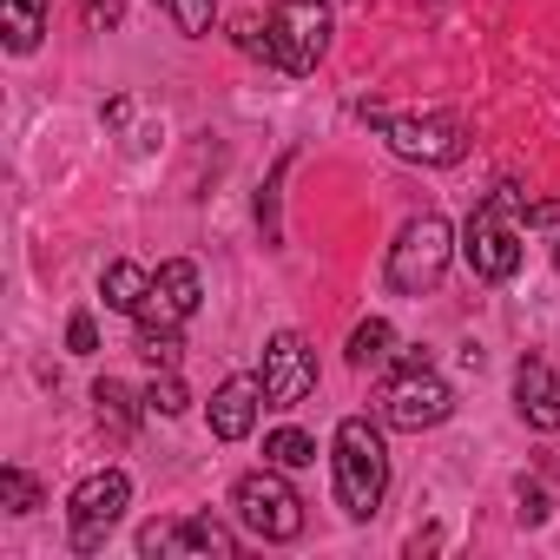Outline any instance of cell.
I'll return each mask as SVG.
<instances>
[{
    "instance_id": "cell-1",
    "label": "cell",
    "mask_w": 560,
    "mask_h": 560,
    "mask_svg": "<svg viewBox=\"0 0 560 560\" xmlns=\"http://www.w3.org/2000/svg\"><path fill=\"white\" fill-rule=\"evenodd\" d=\"M389 494V448L383 429L370 416H343L337 422V501L350 521H370Z\"/></svg>"
},
{
    "instance_id": "cell-2",
    "label": "cell",
    "mask_w": 560,
    "mask_h": 560,
    "mask_svg": "<svg viewBox=\"0 0 560 560\" xmlns=\"http://www.w3.org/2000/svg\"><path fill=\"white\" fill-rule=\"evenodd\" d=\"M462 257L475 277H488V284H508V277L521 270V191H488L475 205V218L462 224Z\"/></svg>"
},
{
    "instance_id": "cell-3",
    "label": "cell",
    "mask_w": 560,
    "mask_h": 560,
    "mask_svg": "<svg viewBox=\"0 0 560 560\" xmlns=\"http://www.w3.org/2000/svg\"><path fill=\"white\" fill-rule=\"evenodd\" d=\"M376 409H383V422L389 429H409V435H422V429H435V422H448V409H455V389L416 357V350H396V376L383 383V396H376Z\"/></svg>"
},
{
    "instance_id": "cell-4",
    "label": "cell",
    "mask_w": 560,
    "mask_h": 560,
    "mask_svg": "<svg viewBox=\"0 0 560 560\" xmlns=\"http://www.w3.org/2000/svg\"><path fill=\"white\" fill-rule=\"evenodd\" d=\"M448 257H455V231H448V218H435V211L409 218V224L396 231V244H389V291H402V298L435 291V284H442V270H448Z\"/></svg>"
},
{
    "instance_id": "cell-5",
    "label": "cell",
    "mask_w": 560,
    "mask_h": 560,
    "mask_svg": "<svg viewBox=\"0 0 560 560\" xmlns=\"http://www.w3.org/2000/svg\"><path fill=\"white\" fill-rule=\"evenodd\" d=\"M363 119H376L389 152L409 159V165H455L468 152V126L455 113H383V106H363Z\"/></svg>"
},
{
    "instance_id": "cell-6",
    "label": "cell",
    "mask_w": 560,
    "mask_h": 560,
    "mask_svg": "<svg viewBox=\"0 0 560 560\" xmlns=\"http://www.w3.org/2000/svg\"><path fill=\"white\" fill-rule=\"evenodd\" d=\"M231 508H237V521H244L257 540H298V534H304V501H298V488L284 481V468L244 475V481L231 488Z\"/></svg>"
},
{
    "instance_id": "cell-7",
    "label": "cell",
    "mask_w": 560,
    "mask_h": 560,
    "mask_svg": "<svg viewBox=\"0 0 560 560\" xmlns=\"http://www.w3.org/2000/svg\"><path fill=\"white\" fill-rule=\"evenodd\" d=\"M264 27H270V60L284 73H317V60L330 54V8L324 0H277Z\"/></svg>"
},
{
    "instance_id": "cell-8",
    "label": "cell",
    "mask_w": 560,
    "mask_h": 560,
    "mask_svg": "<svg viewBox=\"0 0 560 560\" xmlns=\"http://www.w3.org/2000/svg\"><path fill=\"white\" fill-rule=\"evenodd\" d=\"M126 501H132V481H126L119 468L86 475V481L67 494V514H73V547H80V553L106 547V534H113V521L126 514Z\"/></svg>"
},
{
    "instance_id": "cell-9",
    "label": "cell",
    "mask_w": 560,
    "mask_h": 560,
    "mask_svg": "<svg viewBox=\"0 0 560 560\" xmlns=\"http://www.w3.org/2000/svg\"><path fill=\"white\" fill-rule=\"evenodd\" d=\"M257 383H264V409H298V402L317 389V357H311V343H304L298 330H277L270 350H264Z\"/></svg>"
},
{
    "instance_id": "cell-10",
    "label": "cell",
    "mask_w": 560,
    "mask_h": 560,
    "mask_svg": "<svg viewBox=\"0 0 560 560\" xmlns=\"http://www.w3.org/2000/svg\"><path fill=\"white\" fill-rule=\"evenodd\" d=\"M139 553H145V560H178V553H218V560H231V553H237V534L218 527L211 514L152 521V527H139Z\"/></svg>"
},
{
    "instance_id": "cell-11",
    "label": "cell",
    "mask_w": 560,
    "mask_h": 560,
    "mask_svg": "<svg viewBox=\"0 0 560 560\" xmlns=\"http://www.w3.org/2000/svg\"><path fill=\"white\" fill-rule=\"evenodd\" d=\"M198 298H205V284H198V264L172 257V264H159V277H152V298H145L139 324H159V330H185V324L198 317Z\"/></svg>"
},
{
    "instance_id": "cell-12",
    "label": "cell",
    "mask_w": 560,
    "mask_h": 560,
    "mask_svg": "<svg viewBox=\"0 0 560 560\" xmlns=\"http://www.w3.org/2000/svg\"><path fill=\"white\" fill-rule=\"evenodd\" d=\"M257 402H264V383H257V376L218 383V396H211V435H218V442H244V435L257 429Z\"/></svg>"
},
{
    "instance_id": "cell-13",
    "label": "cell",
    "mask_w": 560,
    "mask_h": 560,
    "mask_svg": "<svg viewBox=\"0 0 560 560\" xmlns=\"http://www.w3.org/2000/svg\"><path fill=\"white\" fill-rule=\"evenodd\" d=\"M514 402H521V422L527 429H560V376L547 363H521L514 370Z\"/></svg>"
},
{
    "instance_id": "cell-14",
    "label": "cell",
    "mask_w": 560,
    "mask_h": 560,
    "mask_svg": "<svg viewBox=\"0 0 560 560\" xmlns=\"http://www.w3.org/2000/svg\"><path fill=\"white\" fill-rule=\"evenodd\" d=\"M100 291H106V311L139 317V311H145V298H152V270H139V264H106Z\"/></svg>"
},
{
    "instance_id": "cell-15",
    "label": "cell",
    "mask_w": 560,
    "mask_h": 560,
    "mask_svg": "<svg viewBox=\"0 0 560 560\" xmlns=\"http://www.w3.org/2000/svg\"><path fill=\"white\" fill-rule=\"evenodd\" d=\"M0 34H8V54H34L40 34H47V0H8V21H0Z\"/></svg>"
},
{
    "instance_id": "cell-16",
    "label": "cell",
    "mask_w": 560,
    "mask_h": 560,
    "mask_svg": "<svg viewBox=\"0 0 560 560\" xmlns=\"http://www.w3.org/2000/svg\"><path fill=\"white\" fill-rule=\"evenodd\" d=\"M389 357H396V330H389L383 317H370V324L350 330V363H357V370H383Z\"/></svg>"
},
{
    "instance_id": "cell-17",
    "label": "cell",
    "mask_w": 560,
    "mask_h": 560,
    "mask_svg": "<svg viewBox=\"0 0 560 560\" xmlns=\"http://www.w3.org/2000/svg\"><path fill=\"white\" fill-rule=\"evenodd\" d=\"M264 462L284 468V475H291V468H311V462H317V442H311L304 429H277V435L264 442Z\"/></svg>"
},
{
    "instance_id": "cell-18",
    "label": "cell",
    "mask_w": 560,
    "mask_h": 560,
    "mask_svg": "<svg viewBox=\"0 0 560 560\" xmlns=\"http://www.w3.org/2000/svg\"><path fill=\"white\" fill-rule=\"evenodd\" d=\"M93 402H100V422H106L113 435H132V389H126V383L100 376V383H93Z\"/></svg>"
},
{
    "instance_id": "cell-19",
    "label": "cell",
    "mask_w": 560,
    "mask_h": 560,
    "mask_svg": "<svg viewBox=\"0 0 560 560\" xmlns=\"http://www.w3.org/2000/svg\"><path fill=\"white\" fill-rule=\"evenodd\" d=\"M0 508H8V514H34L40 508V481L27 468H0Z\"/></svg>"
},
{
    "instance_id": "cell-20",
    "label": "cell",
    "mask_w": 560,
    "mask_h": 560,
    "mask_svg": "<svg viewBox=\"0 0 560 560\" xmlns=\"http://www.w3.org/2000/svg\"><path fill=\"white\" fill-rule=\"evenodd\" d=\"M139 357H145V363H159V370H178V330L139 324Z\"/></svg>"
},
{
    "instance_id": "cell-21",
    "label": "cell",
    "mask_w": 560,
    "mask_h": 560,
    "mask_svg": "<svg viewBox=\"0 0 560 560\" xmlns=\"http://www.w3.org/2000/svg\"><path fill=\"white\" fill-rule=\"evenodd\" d=\"M159 8L178 21V34H211V14H218V0H159Z\"/></svg>"
},
{
    "instance_id": "cell-22",
    "label": "cell",
    "mask_w": 560,
    "mask_h": 560,
    "mask_svg": "<svg viewBox=\"0 0 560 560\" xmlns=\"http://www.w3.org/2000/svg\"><path fill=\"white\" fill-rule=\"evenodd\" d=\"M145 409H152V416H185V409H191V396H185V383L165 370V376L145 389Z\"/></svg>"
},
{
    "instance_id": "cell-23",
    "label": "cell",
    "mask_w": 560,
    "mask_h": 560,
    "mask_svg": "<svg viewBox=\"0 0 560 560\" xmlns=\"http://www.w3.org/2000/svg\"><path fill=\"white\" fill-rule=\"evenodd\" d=\"M80 14H86V27H93V34H106V27H119L126 0H80Z\"/></svg>"
},
{
    "instance_id": "cell-24",
    "label": "cell",
    "mask_w": 560,
    "mask_h": 560,
    "mask_svg": "<svg viewBox=\"0 0 560 560\" xmlns=\"http://www.w3.org/2000/svg\"><path fill=\"white\" fill-rule=\"evenodd\" d=\"M67 343H73L80 357H93V350H100V330H93V317H86V311H80V317L67 324Z\"/></svg>"
},
{
    "instance_id": "cell-25",
    "label": "cell",
    "mask_w": 560,
    "mask_h": 560,
    "mask_svg": "<svg viewBox=\"0 0 560 560\" xmlns=\"http://www.w3.org/2000/svg\"><path fill=\"white\" fill-rule=\"evenodd\" d=\"M521 521H547V494L540 488H521Z\"/></svg>"
},
{
    "instance_id": "cell-26",
    "label": "cell",
    "mask_w": 560,
    "mask_h": 560,
    "mask_svg": "<svg viewBox=\"0 0 560 560\" xmlns=\"http://www.w3.org/2000/svg\"><path fill=\"white\" fill-rule=\"evenodd\" d=\"M553 264H560V244H553Z\"/></svg>"
}]
</instances>
